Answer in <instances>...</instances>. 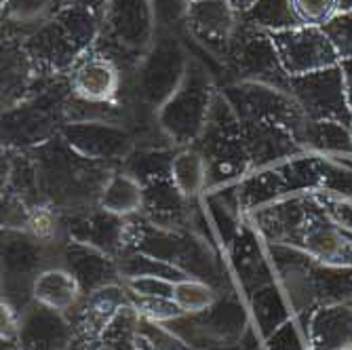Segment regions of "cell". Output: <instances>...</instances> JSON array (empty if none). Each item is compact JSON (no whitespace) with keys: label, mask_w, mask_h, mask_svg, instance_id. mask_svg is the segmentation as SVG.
Here are the masks:
<instances>
[{"label":"cell","mask_w":352,"mask_h":350,"mask_svg":"<svg viewBox=\"0 0 352 350\" xmlns=\"http://www.w3.org/2000/svg\"><path fill=\"white\" fill-rule=\"evenodd\" d=\"M98 207L118 215V217H135L144 209V184L135 179L131 173H126L122 167H118L106 182Z\"/></svg>","instance_id":"cell-17"},{"label":"cell","mask_w":352,"mask_h":350,"mask_svg":"<svg viewBox=\"0 0 352 350\" xmlns=\"http://www.w3.org/2000/svg\"><path fill=\"white\" fill-rule=\"evenodd\" d=\"M300 146L327 156H352L350 124L336 120H306L300 135Z\"/></svg>","instance_id":"cell-20"},{"label":"cell","mask_w":352,"mask_h":350,"mask_svg":"<svg viewBox=\"0 0 352 350\" xmlns=\"http://www.w3.org/2000/svg\"><path fill=\"white\" fill-rule=\"evenodd\" d=\"M32 294L36 302L53 312H66L76 306L82 287L78 278L63 268H49L41 272L32 285Z\"/></svg>","instance_id":"cell-18"},{"label":"cell","mask_w":352,"mask_h":350,"mask_svg":"<svg viewBox=\"0 0 352 350\" xmlns=\"http://www.w3.org/2000/svg\"><path fill=\"white\" fill-rule=\"evenodd\" d=\"M66 5H70L68 0H7L3 5V34L21 39Z\"/></svg>","instance_id":"cell-19"},{"label":"cell","mask_w":352,"mask_h":350,"mask_svg":"<svg viewBox=\"0 0 352 350\" xmlns=\"http://www.w3.org/2000/svg\"><path fill=\"white\" fill-rule=\"evenodd\" d=\"M289 93L300 110L310 120H336L352 124V114L346 102V85L342 66H331L302 76L289 78Z\"/></svg>","instance_id":"cell-9"},{"label":"cell","mask_w":352,"mask_h":350,"mask_svg":"<svg viewBox=\"0 0 352 350\" xmlns=\"http://www.w3.org/2000/svg\"><path fill=\"white\" fill-rule=\"evenodd\" d=\"M135 310L144 316L146 321H152V323L175 321V319H179V316H184V312L173 302V298H138Z\"/></svg>","instance_id":"cell-28"},{"label":"cell","mask_w":352,"mask_h":350,"mask_svg":"<svg viewBox=\"0 0 352 350\" xmlns=\"http://www.w3.org/2000/svg\"><path fill=\"white\" fill-rule=\"evenodd\" d=\"M129 289L138 298H173L175 281L163 276H138L129 278Z\"/></svg>","instance_id":"cell-31"},{"label":"cell","mask_w":352,"mask_h":350,"mask_svg":"<svg viewBox=\"0 0 352 350\" xmlns=\"http://www.w3.org/2000/svg\"><path fill=\"white\" fill-rule=\"evenodd\" d=\"M124 306V296L118 287L104 285L91 292V298L87 300V306L82 308V327L87 336L100 333L108 329V325L114 321V316Z\"/></svg>","instance_id":"cell-23"},{"label":"cell","mask_w":352,"mask_h":350,"mask_svg":"<svg viewBox=\"0 0 352 350\" xmlns=\"http://www.w3.org/2000/svg\"><path fill=\"white\" fill-rule=\"evenodd\" d=\"M190 66V55L175 30L158 28L152 47L140 59L129 80V95L135 104L161 110L182 85Z\"/></svg>","instance_id":"cell-5"},{"label":"cell","mask_w":352,"mask_h":350,"mask_svg":"<svg viewBox=\"0 0 352 350\" xmlns=\"http://www.w3.org/2000/svg\"><path fill=\"white\" fill-rule=\"evenodd\" d=\"M226 68L234 74V80H255L289 91V74L283 68L272 34L243 19L234 32Z\"/></svg>","instance_id":"cell-8"},{"label":"cell","mask_w":352,"mask_h":350,"mask_svg":"<svg viewBox=\"0 0 352 350\" xmlns=\"http://www.w3.org/2000/svg\"><path fill=\"white\" fill-rule=\"evenodd\" d=\"M243 142L251 169H276L298 158L302 152L296 135L274 122H243Z\"/></svg>","instance_id":"cell-14"},{"label":"cell","mask_w":352,"mask_h":350,"mask_svg":"<svg viewBox=\"0 0 352 350\" xmlns=\"http://www.w3.org/2000/svg\"><path fill=\"white\" fill-rule=\"evenodd\" d=\"M323 30L327 32V36L331 39V43L338 49L340 57L342 59H352V9L342 11Z\"/></svg>","instance_id":"cell-29"},{"label":"cell","mask_w":352,"mask_h":350,"mask_svg":"<svg viewBox=\"0 0 352 350\" xmlns=\"http://www.w3.org/2000/svg\"><path fill=\"white\" fill-rule=\"evenodd\" d=\"M171 182L186 199H197L209 186V167L207 158L197 146L179 148L173 165H171Z\"/></svg>","instance_id":"cell-21"},{"label":"cell","mask_w":352,"mask_h":350,"mask_svg":"<svg viewBox=\"0 0 352 350\" xmlns=\"http://www.w3.org/2000/svg\"><path fill=\"white\" fill-rule=\"evenodd\" d=\"M241 15L228 5V0H197L190 3L184 28L207 53L226 63L234 32Z\"/></svg>","instance_id":"cell-12"},{"label":"cell","mask_w":352,"mask_h":350,"mask_svg":"<svg viewBox=\"0 0 352 350\" xmlns=\"http://www.w3.org/2000/svg\"><path fill=\"white\" fill-rule=\"evenodd\" d=\"M59 215L57 209H53L51 205H34L30 211V219H28V232L32 234V239L38 243H51L57 232H59Z\"/></svg>","instance_id":"cell-27"},{"label":"cell","mask_w":352,"mask_h":350,"mask_svg":"<svg viewBox=\"0 0 352 350\" xmlns=\"http://www.w3.org/2000/svg\"><path fill=\"white\" fill-rule=\"evenodd\" d=\"M272 41L289 78L325 70L342 61L338 49L323 28L298 25L294 30L276 32L272 34Z\"/></svg>","instance_id":"cell-11"},{"label":"cell","mask_w":352,"mask_h":350,"mask_svg":"<svg viewBox=\"0 0 352 350\" xmlns=\"http://www.w3.org/2000/svg\"><path fill=\"white\" fill-rule=\"evenodd\" d=\"M190 209V199H186L171 177L156 179L150 184H144V209L142 213L148 217L150 226L158 228H177L184 224Z\"/></svg>","instance_id":"cell-16"},{"label":"cell","mask_w":352,"mask_h":350,"mask_svg":"<svg viewBox=\"0 0 352 350\" xmlns=\"http://www.w3.org/2000/svg\"><path fill=\"white\" fill-rule=\"evenodd\" d=\"M241 19L253 28L268 32V34L302 25L294 13L292 0H258L245 15H241Z\"/></svg>","instance_id":"cell-24"},{"label":"cell","mask_w":352,"mask_h":350,"mask_svg":"<svg viewBox=\"0 0 352 350\" xmlns=\"http://www.w3.org/2000/svg\"><path fill=\"white\" fill-rule=\"evenodd\" d=\"M292 7L302 25L325 28L342 13V0H292Z\"/></svg>","instance_id":"cell-26"},{"label":"cell","mask_w":352,"mask_h":350,"mask_svg":"<svg viewBox=\"0 0 352 350\" xmlns=\"http://www.w3.org/2000/svg\"><path fill=\"white\" fill-rule=\"evenodd\" d=\"M215 93L217 87L209 68L201 59L190 57V66L182 85L156 112L161 129L177 148L195 146L201 140Z\"/></svg>","instance_id":"cell-6"},{"label":"cell","mask_w":352,"mask_h":350,"mask_svg":"<svg viewBox=\"0 0 352 350\" xmlns=\"http://www.w3.org/2000/svg\"><path fill=\"white\" fill-rule=\"evenodd\" d=\"M30 152L36 161L43 203L57 211L76 213L98 207L108 177L118 169L78 154L61 135Z\"/></svg>","instance_id":"cell-1"},{"label":"cell","mask_w":352,"mask_h":350,"mask_svg":"<svg viewBox=\"0 0 352 350\" xmlns=\"http://www.w3.org/2000/svg\"><path fill=\"white\" fill-rule=\"evenodd\" d=\"M68 80L72 95L78 100L93 104L126 102L122 95L126 89V74L114 59L95 49L76 63Z\"/></svg>","instance_id":"cell-13"},{"label":"cell","mask_w":352,"mask_h":350,"mask_svg":"<svg viewBox=\"0 0 352 350\" xmlns=\"http://www.w3.org/2000/svg\"><path fill=\"white\" fill-rule=\"evenodd\" d=\"M156 17L150 0H108L95 51L114 59L131 76L156 36Z\"/></svg>","instance_id":"cell-4"},{"label":"cell","mask_w":352,"mask_h":350,"mask_svg":"<svg viewBox=\"0 0 352 350\" xmlns=\"http://www.w3.org/2000/svg\"><path fill=\"white\" fill-rule=\"evenodd\" d=\"M68 76L47 78L28 100L3 112L5 148L32 150L57 138L68 122Z\"/></svg>","instance_id":"cell-3"},{"label":"cell","mask_w":352,"mask_h":350,"mask_svg":"<svg viewBox=\"0 0 352 350\" xmlns=\"http://www.w3.org/2000/svg\"><path fill=\"white\" fill-rule=\"evenodd\" d=\"M47 78L53 76L38 74L21 41L3 34V108L7 110L28 100Z\"/></svg>","instance_id":"cell-15"},{"label":"cell","mask_w":352,"mask_h":350,"mask_svg":"<svg viewBox=\"0 0 352 350\" xmlns=\"http://www.w3.org/2000/svg\"><path fill=\"white\" fill-rule=\"evenodd\" d=\"M219 91L243 122L283 124L300 140L308 118L289 91L255 80H232Z\"/></svg>","instance_id":"cell-7"},{"label":"cell","mask_w":352,"mask_h":350,"mask_svg":"<svg viewBox=\"0 0 352 350\" xmlns=\"http://www.w3.org/2000/svg\"><path fill=\"white\" fill-rule=\"evenodd\" d=\"M350 131H352V124H350Z\"/></svg>","instance_id":"cell-37"},{"label":"cell","mask_w":352,"mask_h":350,"mask_svg":"<svg viewBox=\"0 0 352 350\" xmlns=\"http://www.w3.org/2000/svg\"><path fill=\"white\" fill-rule=\"evenodd\" d=\"M156 25L165 30H175L177 25H184L186 13L190 7V0H150Z\"/></svg>","instance_id":"cell-30"},{"label":"cell","mask_w":352,"mask_h":350,"mask_svg":"<svg viewBox=\"0 0 352 350\" xmlns=\"http://www.w3.org/2000/svg\"><path fill=\"white\" fill-rule=\"evenodd\" d=\"M59 135L78 154L112 167H122L126 158L138 148L133 131L124 122L114 120L66 122Z\"/></svg>","instance_id":"cell-10"},{"label":"cell","mask_w":352,"mask_h":350,"mask_svg":"<svg viewBox=\"0 0 352 350\" xmlns=\"http://www.w3.org/2000/svg\"><path fill=\"white\" fill-rule=\"evenodd\" d=\"M7 3V0H0V5H5Z\"/></svg>","instance_id":"cell-35"},{"label":"cell","mask_w":352,"mask_h":350,"mask_svg":"<svg viewBox=\"0 0 352 350\" xmlns=\"http://www.w3.org/2000/svg\"><path fill=\"white\" fill-rule=\"evenodd\" d=\"M342 72H344V85H346V102L352 114V59H342L340 61Z\"/></svg>","instance_id":"cell-32"},{"label":"cell","mask_w":352,"mask_h":350,"mask_svg":"<svg viewBox=\"0 0 352 350\" xmlns=\"http://www.w3.org/2000/svg\"><path fill=\"white\" fill-rule=\"evenodd\" d=\"M217 300V294L213 292L211 285H207L205 281L186 276L182 281L175 283L173 289V302L179 306V310L184 314H201L207 312Z\"/></svg>","instance_id":"cell-25"},{"label":"cell","mask_w":352,"mask_h":350,"mask_svg":"<svg viewBox=\"0 0 352 350\" xmlns=\"http://www.w3.org/2000/svg\"><path fill=\"white\" fill-rule=\"evenodd\" d=\"M179 148H135L133 154L126 158L122 169L131 173L142 184H150L156 179L171 177V165Z\"/></svg>","instance_id":"cell-22"},{"label":"cell","mask_w":352,"mask_h":350,"mask_svg":"<svg viewBox=\"0 0 352 350\" xmlns=\"http://www.w3.org/2000/svg\"><path fill=\"white\" fill-rule=\"evenodd\" d=\"M190 3H197V0H190Z\"/></svg>","instance_id":"cell-36"},{"label":"cell","mask_w":352,"mask_h":350,"mask_svg":"<svg viewBox=\"0 0 352 350\" xmlns=\"http://www.w3.org/2000/svg\"><path fill=\"white\" fill-rule=\"evenodd\" d=\"M70 5H76V7H82L87 11H93L95 15H104L106 11V5H108V0H68Z\"/></svg>","instance_id":"cell-33"},{"label":"cell","mask_w":352,"mask_h":350,"mask_svg":"<svg viewBox=\"0 0 352 350\" xmlns=\"http://www.w3.org/2000/svg\"><path fill=\"white\" fill-rule=\"evenodd\" d=\"M255 3H258V0H228V5H230L239 15H245Z\"/></svg>","instance_id":"cell-34"},{"label":"cell","mask_w":352,"mask_h":350,"mask_svg":"<svg viewBox=\"0 0 352 350\" xmlns=\"http://www.w3.org/2000/svg\"><path fill=\"white\" fill-rule=\"evenodd\" d=\"M100 32V15L66 5L19 41L41 76H68L76 63L95 49Z\"/></svg>","instance_id":"cell-2"}]
</instances>
